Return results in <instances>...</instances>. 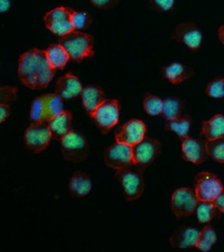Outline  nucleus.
I'll list each match as a JSON object with an SVG mask.
<instances>
[{
	"instance_id": "obj_1",
	"label": "nucleus",
	"mask_w": 224,
	"mask_h": 252,
	"mask_svg": "<svg viewBox=\"0 0 224 252\" xmlns=\"http://www.w3.org/2000/svg\"><path fill=\"white\" fill-rule=\"evenodd\" d=\"M44 50L31 49L22 54L19 60L18 73L24 85L31 89H45L55 76Z\"/></svg>"
},
{
	"instance_id": "obj_2",
	"label": "nucleus",
	"mask_w": 224,
	"mask_h": 252,
	"mask_svg": "<svg viewBox=\"0 0 224 252\" xmlns=\"http://www.w3.org/2000/svg\"><path fill=\"white\" fill-rule=\"evenodd\" d=\"M58 44H60L69 55V58L74 62H82L85 58H91L94 55V38L88 34L72 31V32L59 36Z\"/></svg>"
},
{
	"instance_id": "obj_3",
	"label": "nucleus",
	"mask_w": 224,
	"mask_h": 252,
	"mask_svg": "<svg viewBox=\"0 0 224 252\" xmlns=\"http://www.w3.org/2000/svg\"><path fill=\"white\" fill-rule=\"evenodd\" d=\"M60 142L63 158L66 161L78 163L87 158L89 145L82 133L72 130Z\"/></svg>"
},
{
	"instance_id": "obj_4",
	"label": "nucleus",
	"mask_w": 224,
	"mask_h": 252,
	"mask_svg": "<svg viewBox=\"0 0 224 252\" xmlns=\"http://www.w3.org/2000/svg\"><path fill=\"white\" fill-rule=\"evenodd\" d=\"M133 162L136 170L141 173L150 166L157 156L161 152L162 146L160 142L153 138H145L142 142L132 146Z\"/></svg>"
},
{
	"instance_id": "obj_5",
	"label": "nucleus",
	"mask_w": 224,
	"mask_h": 252,
	"mask_svg": "<svg viewBox=\"0 0 224 252\" xmlns=\"http://www.w3.org/2000/svg\"><path fill=\"white\" fill-rule=\"evenodd\" d=\"M74 9L65 6H59L48 12L44 18L46 27L58 36L66 35L74 31L72 16Z\"/></svg>"
},
{
	"instance_id": "obj_6",
	"label": "nucleus",
	"mask_w": 224,
	"mask_h": 252,
	"mask_svg": "<svg viewBox=\"0 0 224 252\" xmlns=\"http://www.w3.org/2000/svg\"><path fill=\"white\" fill-rule=\"evenodd\" d=\"M103 160L106 165L116 171L131 169L134 165L132 148L125 144L116 143L105 149Z\"/></svg>"
},
{
	"instance_id": "obj_7",
	"label": "nucleus",
	"mask_w": 224,
	"mask_h": 252,
	"mask_svg": "<svg viewBox=\"0 0 224 252\" xmlns=\"http://www.w3.org/2000/svg\"><path fill=\"white\" fill-rule=\"evenodd\" d=\"M115 177L120 182L123 193L127 201H135L140 198L145 190L143 173L132 172L131 169L116 171Z\"/></svg>"
},
{
	"instance_id": "obj_8",
	"label": "nucleus",
	"mask_w": 224,
	"mask_h": 252,
	"mask_svg": "<svg viewBox=\"0 0 224 252\" xmlns=\"http://www.w3.org/2000/svg\"><path fill=\"white\" fill-rule=\"evenodd\" d=\"M53 139L48 122H34L25 130L24 143L29 150L40 153L47 149Z\"/></svg>"
},
{
	"instance_id": "obj_9",
	"label": "nucleus",
	"mask_w": 224,
	"mask_h": 252,
	"mask_svg": "<svg viewBox=\"0 0 224 252\" xmlns=\"http://www.w3.org/2000/svg\"><path fill=\"white\" fill-rule=\"evenodd\" d=\"M194 185L199 202H214V199L224 189L218 178L209 172L197 174L194 179Z\"/></svg>"
},
{
	"instance_id": "obj_10",
	"label": "nucleus",
	"mask_w": 224,
	"mask_h": 252,
	"mask_svg": "<svg viewBox=\"0 0 224 252\" xmlns=\"http://www.w3.org/2000/svg\"><path fill=\"white\" fill-rule=\"evenodd\" d=\"M195 190L191 188H179L172 195V211L176 217H187L193 214L198 205Z\"/></svg>"
},
{
	"instance_id": "obj_11",
	"label": "nucleus",
	"mask_w": 224,
	"mask_h": 252,
	"mask_svg": "<svg viewBox=\"0 0 224 252\" xmlns=\"http://www.w3.org/2000/svg\"><path fill=\"white\" fill-rule=\"evenodd\" d=\"M118 99H105L93 114L92 118L103 134L108 133L119 121Z\"/></svg>"
},
{
	"instance_id": "obj_12",
	"label": "nucleus",
	"mask_w": 224,
	"mask_h": 252,
	"mask_svg": "<svg viewBox=\"0 0 224 252\" xmlns=\"http://www.w3.org/2000/svg\"><path fill=\"white\" fill-rule=\"evenodd\" d=\"M146 132V124L141 120L132 119L126 122L122 127L116 131L115 139L117 143H121L132 147L145 139Z\"/></svg>"
},
{
	"instance_id": "obj_13",
	"label": "nucleus",
	"mask_w": 224,
	"mask_h": 252,
	"mask_svg": "<svg viewBox=\"0 0 224 252\" xmlns=\"http://www.w3.org/2000/svg\"><path fill=\"white\" fill-rule=\"evenodd\" d=\"M182 154L186 161L200 164L208 159L207 142L204 136L199 139H192L189 136L182 139Z\"/></svg>"
},
{
	"instance_id": "obj_14",
	"label": "nucleus",
	"mask_w": 224,
	"mask_h": 252,
	"mask_svg": "<svg viewBox=\"0 0 224 252\" xmlns=\"http://www.w3.org/2000/svg\"><path fill=\"white\" fill-rule=\"evenodd\" d=\"M172 38L179 43L185 44L192 51H197L201 44L202 34L195 24L182 23L176 27Z\"/></svg>"
},
{
	"instance_id": "obj_15",
	"label": "nucleus",
	"mask_w": 224,
	"mask_h": 252,
	"mask_svg": "<svg viewBox=\"0 0 224 252\" xmlns=\"http://www.w3.org/2000/svg\"><path fill=\"white\" fill-rule=\"evenodd\" d=\"M83 87L80 80L73 76L72 73L61 77L55 87V93L58 94L63 99H72L82 94Z\"/></svg>"
},
{
	"instance_id": "obj_16",
	"label": "nucleus",
	"mask_w": 224,
	"mask_h": 252,
	"mask_svg": "<svg viewBox=\"0 0 224 252\" xmlns=\"http://www.w3.org/2000/svg\"><path fill=\"white\" fill-rule=\"evenodd\" d=\"M199 232L193 227L182 226L176 229L169 238V243L173 247L179 249H185L196 247Z\"/></svg>"
},
{
	"instance_id": "obj_17",
	"label": "nucleus",
	"mask_w": 224,
	"mask_h": 252,
	"mask_svg": "<svg viewBox=\"0 0 224 252\" xmlns=\"http://www.w3.org/2000/svg\"><path fill=\"white\" fill-rule=\"evenodd\" d=\"M72 114L69 111H63L55 118L48 122L53 139L61 141L64 136L72 131Z\"/></svg>"
},
{
	"instance_id": "obj_18",
	"label": "nucleus",
	"mask_w": 224,
	"mask_h": 252,
	"mask_svg": "<svg viewBox=\"0 0 224 252\" xmlns=\"http://www.w3.org/2000/svg\"><path fill=\"white\" fill-rule=\"evenodd\" d=\"M81 95L84 109L91 117L100 104L105 101L104 92L96 86H87L83 88Z\"/></svg>"
},
{
	"instance_id": "obj_19",
	"label": "nucleus",
	"mask_w": 224,
	"mask_h": 252,
	"mask_svg": "<svg viewBox=\"0 0 224 252\" xmlns=\"http://www.w3.org/2000/svg\"><path fill=\"white\" fill-rule=\"evenodd\" d=\"M91 179L90 177L82 171H78L72 175L68 185L69 193L73 196L81 197L87 195L91 190Z\"/></svg>"
},
{
	"instance_id": "obj_20",
	"label": "nucleus",
	"mask_w": 224,
	"mask_h": 252,
	"mask_svg": "<svg viewBox=\"0 0 224 252\" xmlns=\"http://www.w3.org/2000/svg\"><path fill=\"white\" fill-rule=\"evenodd\" d=\"M162 73L164 78H166L170 83L178 85V84L186 81L193 75V70L189 66L182 64V63L175 62L165 66L162 69Z\"/></svg>"
},
{
	"instance_id": "obj_21",
	"label": "nucleus",
	"mask_w": 224,
	"mask_h": 252,
	"mask_svg": "<svg viewBox=\"0 0 224 252\" xmlns=\"http://www.w3.org/2000/svg\"><path fill=\"white\" fill-rule=\"evenodd\" d=\"M201 136L207 141L215 140L224 136V116L223 115H215L214 117L208 121L202 122Z\"/></svg>"
},
{
	"instance_id": "obj_22",
	"label": "nucleus",
	"mask_w": 224,
	"mask_h": 252,
	"mask_svg": "<svg viewBox=\"0 0 224 252\" xmlns=\"http://www.w3.org/2000/svg\"><path fill=\"white\" fill-rule=\"evenodd\" d=\"M46 53L50 65L54 69H63L65 67L67 61L70 59L66 50L60 44L51 45L47 49Z\"/></svg>"
},
{
	"instance_id": "obj_23",
	"label": "nucleus",
	"mask_w": 224,
	"mask_h": 252,
	"mask_svg": "<svg viewBox=\"0 0 224 252\" xmlns=\"http://www.w3.org/2000/svg\"><path fill=\"white\" fill-rule=\"evenodd\" d=\"M42 97H44V104H45L46 122H49L50 120L55 118L64 111L63 101H62L63 98L56 93L45 94V95H42Z\"/></svg>"
},
{
	"instance_id": "obj_24",
	"label": "nucleus",
	"mask_w": 224,
	"mask_h": 252,
	"mask_svg": "<svg viewBox=\"0 0 224 252\" xmlns=\"http://www.w3.org/2000/svg\"><path fill=\"white\" fill-rule=\"evenodd\" d=\"M191 125L190 116L179 117L173 120H166L165 129L168 131H174L181 139H184L188 136L189 129Z\"/></svg>"
},
{
	"instance_id": "obj_25",
	"label": "nucleus",
	"mask_w": 224,
	"mask_h": 252,
	"mask_svg": "<svg viewBox=\"0 0 224 252\" xmlns=\"http://www.w3.org/2000/svg\"><path fill=\"white\" fill-rule=\"evenodd\" d=\"M217 236L215 230L213 229L212 226L207 225L202 228L199 232V237L196 243V248H198L200 251H210L212 246L216 243Z\"/></svg>"
},
{
	"instance_id": "obj_26",
	"label": "nucleus",
	"mask_w": 224,
	"mask_h": 252,
	"mask_svg": "<svg viewBox=\"0 0 224 252\" xmlns=\"http://www.w3.org/2000/svg\"><path fill=\"white\" fill-rule=\"evenodd\" d=\"M183 110V103L179 98L168 97L163 101L162 116L166 120H173L179 118Z\"/></svg>"
},
{
	"instance_id": "obj_27",
	"label": "nucleus",
	"mask_w": 224,
	"mask_h": 252,
	"mask_svg": "<svg viewBox=\"0 0 224 252\" xmlns=\"http://www.w3.org/2000/svg\"><path fill=\"white\" fill-rule=\"evenodd\" d=\"M217 207L214 202H199L196 215L199 223H208L217 215Z\"/></svg>"
},
{
	"instance_id": "obj_28",
	"label": "nucleus",
	"mask_w": 224,
	"mask_h": 252,
	"mask_svg": "<svg viewBox=\"0 0 224 252\" xmlns=\"http://www.w3.org/2000/svg\"><path fill=\"white\" fill-rule=\"evenodd\" d=\"M207 151L213 159L220 163H224V136L207 141Z\"/></svg>"
},
{
	"instance_id": "obj_29",
	"label": "nucleus",
	"mask_w": 224,
	"mask_h": 252,
	"mask_svg": "<svg viewBox=\"0 0 224 252\" xmlns=\"http://www.w3.org/2000/svg\"><path fill=\"white\" fill-rule=\"evenodd\" d=\"M144 109L147 114L151 116H158L162 114L163 110V101L157 96L147 94L144 98Z\"/></svg>"
},
{
	"instance_id": "obj_30",
	"label": "nucleus",
	"mask_w": 224,
	"mask_h": 252,
	"mask_svg": "<svg viewBox=\"0 0 224 252\" xmlns=\"http://www.w3.org/2000/svg\"><path fill=\"white\" fill-rule=\"evenodd\" d=\"M30 118L34 122H46L45 104H44V97H42V95L36 97L33 100V102H32Z\"/></svg>"
},
{
	"instance_id": "obj_31",
	"label": "nucleus",
	"mask_w": 224,
	"mask_h": 252,
	"mask_svg": "<svg viewBox=\"0 0 224 252\" xmlns=\"http://www.w3.org/2000/svg\"><path fill=\"white\" fill-rule=\"evenodd\" d=\"M72 23L76 31L87 29L92 23V17L85 12H76L74 10L72 16Z\"/></svg>"
},
{
	"instance_id": "obj_32",
	"label": "nucleus",
	"mask_w": 224,
	"mask_h": 252,
	"mask_svg": "<svg viewBox=\"0 0 224 252\" xmlns=\"http://www.w3.org/2000/svg\"><path fill=\"white\" fill-rule=\"evenodd\" d=\"M206 92L211 97H224V79H216L214 81H212L208 85Z\"/></svg>"
},
{
	"instance_id": "obj_33",
	"label": "nucleus",
	"mask_w": 224,
	"mask_h": 252,
	"mask_svg": "<svg viewBox=\"0 0 224 252\" xmlns=\"http://www.w3.org/2000/svg\"><path fill=\"white\" fill-rule=\"evenodd\" d=\"M18 95V89L12 86H2L0 89V101L8 104L10 101H15Z\"/></svg>"
},
{
	"instance_id": "obj_34",
	"label": "nucleus",
	"mask_w": 224,
	"mask_h": 252,
	"mask_svg": "<svg viewBox=\"0 0 224 252\" xmlns=\"http://www.w3.org/2000/svg\"><path fill=\"white\" fill-rule=\"evenodd\" d=\"M150 4L159 12H166L174 8L175 0H150Z\"/></svg>"
},
{
	"instance_id": "obj_35",
	"label": "nucleus",
	"mask_w": 224,
	"mask_h": 252,
	"mask_svg": "<svg viewBox=\"0 0 224 252\" xmlns=\"http://www.w3.org/2000/svg\"><path fill=\"white\" fill-rule=\"evenodd\" d=\"M120 0H90V2L98 8L102 9H109L114 7Z\"/></svg>"
},
{
	"instance_id": "obj_36",
	"label": "nucleus",
	"mask_w": 224,
	"mask_h": 252,
	"mask_svg": "<svg viewBox=\"0 0 224 252\" xmlns=\"http://www.w3.org/2000/svg\"><path fill=\"white\" fill-rule=\"evenodd\" d=\"M10 115V107L9 104H6V103H1V106H0V121L4 122L8 116Z\"/></svg>"
},
{
	"instance_id": "obj_37",
	"label": "nucleus",
	"mask_w": 224,
	"mask_h": 252,
	"mask_svg": "<svg viewBox=\"0 0 224 252\" xmlns=\"http://www.w3.org/2000/svg\"><path fill=\"white\" fill-rule=\"evenodd\" d=\"M214 203L219 211L224 213V189L221 191V193L214 199Z\"/></svg>"
},
{
	"instance_id": "obj_38",
	"label": "nucleus",
	"mask_w": 224,
	"mask_h": 252,
	"mask_svg": "<svg viewBox=\"0 0 224 252\" xmlns=\"http://www.w3.org/2000/svg\"><path fill=\"white\" fill-rule=\"evenodd\" d=\"M10 2L9 0H0V12L4 13L9 8Z\"/></svg>"
},
{
	"instance_id": "obj_39",
	"label": "nucleus",
	"mask_w": 224,
	"mask_h": 252,
	"mask_svg": "<svg viewBox=\"0 0 224 252\" xmlns=\"http://www.w3.org/2000/svg\"><path fill=\"white\" fill-rule=\"evenodd\" d=\"M218 36H219V39H220L221 43L224 45V25H222V26L219 28Z\"/></svg>"
}]
</instances>
